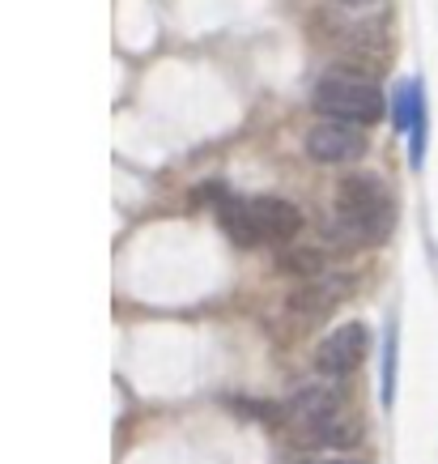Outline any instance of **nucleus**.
Wrapping results in <instances>:
<instances>
[{
    "instance_id": "nucleus-1",
    "label": "nucleus",
    "mask_w": 438,
    "mask_h": 464,
    "mask_svg": "<svg viewBox=\"0 0 438 464\" xmlns=\"http://www.w3.org/2000/svg\"><path fill=\"white\" fill-rule=\"evenodd\" d=\"M396 226V200L383 188L379 175L354 170L337 188V209L324 222L328 239L337 247H370Z\"/></svg>"
},
{
    "instance_id": "nucleus-2",
    "label": "nucleus",
    "mask_w": 438,
    "mask_h": 464,
    "mask_svg": "<svg viewBox=\"0 0 438 464\" xmlns=\"http://www.w3.org/2000/svg\"><path fill=\"white\" fill-rule=\"evenodd\" d=\"M311 102L319 115L337 120V124H354V128L375 124V120H383V111H387L379 85L362 82L354 72H328V77H319L311 90Z\"/></svg>"
},
{
    "instance_id": "nucleus-3",
    "label": "nucleus",
    "mask_w": 438,
    "mask_h": 464,
    "mask_svg": "<svg viewBox=\"0 0 438 464\" xmlns=\"http://www.w3.org/2000/svg\"><path fill=\"white\" fill-rule=\"evenodd\" d=\"M290 418L298 426H307L315 439H328V443H340L345 439V405H340V392L332 383H302L294 396H290Z\"/></svg>"
},
{
    "instance_id": "nucleus-4",
    "label": "nucleus",
    "mask_w": 438,
    "mask_h": 464,
    "mask_svg": "<svg viewBox=\"0 0 438 464\" xmlns=\"http://www.w3.org/2000/svg\"><path fill=\"white\" fill-rule=\"evenodd\" d=\"M367 328L362 324H340L332 337H324V345L315 350V371L328 375V380H340V375H349L362 358H367Z\"/></svg>"
},
{
    "instance_id": "nucleus-5",
    "label": "nucleus",
    "mask_w": 438,
    "mask_h": 464,
    "mask_svg": "<svg viewBox=\"0 0 438 464\" xmlns=\"http://www.w3.org/2000/svg\"><path fill=\"white\" fill-rule=\"evenodd\" d=\"M307 154H311L315 162H357V158L367 154V137H362L354 124L328 120V124L307 132Z\"/></svg>"
},
{
    "instance_id": "nucleus-6",
    "label": "nucleus",
    "mask_w": 438,
    "mask_h": 464,
    "mask_svg": "<svg viewBox=\"0 0 438 464\" xmlns=\"http://www.w3.org/2000/svg\"><path fill=\"white\" fill-rule=\"evenodd\" d=\"M247 213H252L255 239L260 243H290L302 230V213L281 197H255L247 200Z\"/></svg>"
},
{
    "instance_id": "nucleus-7",
    "label": "nucleus",
    "mask_w": 438,
    "mask_h": 464,
    "mask_svg": "<svg viewBox=\"0 0 438 464\" xmlns=\"http://www.w3.org/2000/svg\"><path fill=\"white\" fill-rule=\"evenodd\" d=\"M345 290H349L345 277H315V282H307L290 298V307H294L298 315H324L328 307H337V298L345 295Z\"/></svg>"
},
{
    "instance_id": "nucleus-8",
    "label": "nucleus",
    "mask_w": 438,
    "mask_h": 464,
    "mask_svg": "<svg viewBox=\"0 0 438 464\" xmlns=\"http://www.w3.org/2000/svg\"><path fill=\"white\" fill-rule=\"evenodd\" d=\"M392 120H396V128H422L425 124V99H422V82H417V77L400 82L396 99H392Z\"/></svg>"
},
{
    "instance_id": "nucleus-9",
    "label": "nucleus",
    "mask_w": 438,
    "mask_h": 464,
    "mask_svg": "<svg viewBox=\"0 0 438 464\" xmlns=\"http://www.w3.org/2000/svg\"><path fill=\"white\" fill-rule=\"evenodd\" d=\"M217 222L226 230L230 239L239 243V247H255V226H252V213H247V200H222L217 205Z\"/></svg>"
},
{
    "instance_id": "nucleus-10",
    "label": "nucleus",
    "mask_w": 438,
    "mask_h": 464,
    "mask_svg": "<svg viewBox=\"0 0 438 464\" xmlns=\"http://www.w3.org/2000/svg\"><path fill=\"white\" fill-rule=\"evenodd\" d=\"M277 268L298 277V282H315L324 273V252H315V247H281L277 252Z\"/></svg>"
},
{
    "instance_id": "nucleus-11",
    "label": "nucleus",
    "mask_w": 438,
    "mask_h": 464,
    "mask_svg": "<svg viewBox=\"0 0 438 464\" xmlns=\"http://www.w3.org/2000/svg\"><path fill=\"white\" fill-rule=\"evenodd\" d=\"M396 350H400V333H396V324H392V328H387V341H383V383H379L383 405L396 401Z\"/></svg>"
},
{
    "instance_id": "nucleus-12",
    "label": "nucleus",
    "mask_w": 438,
    "mask_h": 464,
    "mask_svg": "<svg viewBox=\"0 0 438 464\" xmlns=\"http://www.w3.org/2000/svg\"><path fill=\"white\" fill-rule=\"evenodd\" d=\"M337 5H345V9H367V5H375V0H337Z\"/></svg>"
},
{
    "instance_id": "nucleus-13",
    "label": "nucleus",
    "mask_w": 438,
    "mask_h": 464,
    "mask_svg": "<svg viewBox=\"0 0 438 464\" xmlns=\"http://www.w3.org/2000/svg\"><path fill=\"white\" fill-rule=\"evenodd\" d=\"M311 464H354V460H311Z\"/></svg>"
}]
</instances>
